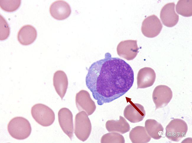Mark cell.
<instances>
[{
    "instance_id": "cell-17",
    "label": "cell",
    "mask_w": 192,
    "mask_h": 143,
    "mask_svg": "<svg viewBox=\"0 0 192 143\" xmlns=\"http://www.w3.org/2000/svg\"><path fill=\"white\" fill-rule=\"evenodd\" d=\"M107 130L109 132H118L124 134L130 130L129 124L122 116H120L119 120L108 121L105 124Z\"/></svg>"
},
{
    "instance_id": "cell-7",
    "label": "cell",
    "mask_w": 192,
    "mask_h": 143,
    "mask_svg": "<svg viewBox=\"0 0 192 143\" xmlns=\"http://www.w3.org/2000/svg\"><path fill=\"white\" fill-rule=\"evenodd\" d=\"M172 97V91L168 86L160 85L156 87L152 95V99L156 106L155 110L167 105Z\"/></svg>"
},
{
    "instance_id": "cell-21",
    "label": "cell",
    "mask_w": 192,
    "mask_h": 143,
    "mask_svg": "<svg viewBox=\"0 0 192 143\" xmlns=\"http://www.w3.org/2000/svg\"><path fill=\"white\" fill-rule=\"evenodd\" d=\"M101 142L124 143L125 140L122 135L117 133L111 132L104 135L101 138Z\"/></svg>"
},
{
    "instance_id": "cell-15",
    "label": "cell",
    "mask_w": 192,
    "mask_h": 143,
    "mask_svg": "<svg viewBox=\"0 0 192 143\" xmlns=\"http://www.w3.org/2000/svg\"><path fill=\"white\" fill-rule=\"evenodd\" d=\"M37 37V31L31 25H25L19 30L17 34V39L19 43L24 46L32 43Z\"/></svg>"
},
{
    "instance_id": "cell-11",
    "label": "cell",
    "mask_w": 192,
    "mask_h": 143,
    "mask_svg": "<svg viewBox=\"0 0 192 143\" xmlns=\"http://www.w3.org/2000/svg\"><path fill=\"white\" fill-rule=\"evenodd\" d=\"M51 15L55 19L63 20L70 15L71 9L69 4L65 1L57 0L52 3L49 8Z\"/></svg>"
},
{
    "instance_id": "cell-2",
    "label": "cell",
    "mask_w": 192,
    "mask_h": 143,
    "mask_svg": "<svg viewBox=\"0 0 192 143\" xmlns=\"http://www.w3.org/2000/svg\"><path fill=\"white\" fill-rule=\"evenodd\" d=\"M7 130L13 138L23 140L29 136L32 128L27 120L22 117H16L9 121L7 125Z\"/></svg>"
},
{
    "instance_id": "cell-20",
    "label": "cell",
    "mask_w": 192,
    "mask_h": 143,
    "mask_svg": "<svg viewBox=\"0 0 192 143\" xmlns=\"http://www.w3.org/2000/svg\"><path fill=\"white\" fill-rule=\"evenodd\" d=\"M177 13L185 17H191L192 15V1L179 0L176 6Z\"/></svg>"
},
{
    "instance_id": "cell-10",
    "label": "cell",
    "mask_w": 192,
    "mask_h": 143,
    "mask_svg": "<svg viewBox=\"0 0 192 143\" xmlns=\"http://www.w3.org/2000/svg\"><path fill=\"white\" fill-rule=\"evenodd\" d=\"M58 122L62 130L71 140L73 136V115L68 108H61L58 113Z\"/></svg>"
},
{
    "instance_id": "cell-8",
    "label": "cell",
    "mask_w": 192,
    "mask_h": 143,
    "mask_svg": "<svg viewBox=\"0 0 192 143\" xmlns=\"http://www.w3.org/2000/svg\"><path fill=\"white\" fill-rule=\"evenodd\" d=\"M136 40H127L121 41L117 48L118 55L130 61L134 59L138 53L139 48Z\"/></svg>"
},
{
    "instance_id": "cell-19",
    "label": "cell",
    "mask_w": 192,
    "mask_h": 143,
    "mask_svg": "<svg viewBox=\"0 0 192 143\" xmlns=\"http://www.w3.org/2000/svg\"><path fill=\"white\" fill-rule=\"evenodd\" d=\"M129 137L133 143H148L151 139V137L145 127L141 126H137L133 128L130 132Z\"/></svg>"
},
{
    "instance_id": "cell-14",
    "label": "cell",
    "mask_w": 192,
    "mask_h": 143,
    "mask_svg": "<svg viewBox=\"0 0 192 143\" xmlns=\"http://www.w3.org/2000/svg\"><path fill=\"white\" fill-rule=\"evenodd\" d=\"M156 74L152 68L145 67L139 71L137 76V89L145 88L152 86L155 82Z\"/></svg>"
},
{
    "instance_id": "cell-5",
    "label": "cell",
    "mask_w": 192,
    "mask_h": 143,
    "mask_svg": "<svg viewBox=\"0 0 192 143\" xmlns=\"http://www.w3.org/2000/svg\"><path fill=\"white\" fill-rule=\"evenodd\" d=\"M188 130L186 123L179 118L172 120L165 128V136L169 140L178 142L185 137Z\"/></svg>"
},
{
    "instance_id": "cell-23",
    "label": "cell",
    "mask_w": 192,
    "mask_h": 143,
    "mask_svg": "<svg viewBox=\"0 0 192 143\" xmlns=\"http://www.w3.org/2000/svg\"><path fill=\"white\" fill-rule=\"evenodd\" d=\"M0 16V40H3L9 37L10 34V28L5 19L1 15Z\"/></svg>"
},
{
    "instance_id": "cell-4",
    "label": "cell",
    "mask_w": 192,
    "mask_h": 143,
    "mask_svg": "<svg viewBox=\"0 0 192 143\" xmlns=\"http://www.w3.org/2000/svg\"><path fill=\"white\" fill-rule=\"evenodd\" d=\"M88 115L84 111L78 113L75 118L74 133L80 140L84 142L89 137L92 125Z\"/></svg>"
},
{
    "instance_id": "cell-22",
    "label": "cell",
    "mask_w": 192,
    "mask_h": 143,
    "mask_svg": "<svg viewBox=\"0 0 192 143\" xmlns=\"http://www.w3.org/2000/svg\"><path fill=\"white\" fill-rule=\"evenodd\" d=\"M20 0H1L0 6L3 10L8 12H14L17 10L21 4Z\"/></svg>"
},
{
    "instance_id": "cell-6",
    "label": "cell",
    "mask_w": 192,
    "mask_h": 143,
    "mask_svg": "<svg viewBox=\"0 0 192 143\" xmlns=\"http://www.w3.org/2000/svg\"><path fill=\"white\" fill-rule=\"evenodd\" d=\"M162 25L157 16L154 14L145 18L142 22L141 31L143 35L153 38L158 35L161 31Z\"/></svg>"
},
{
    "instance_id": "cell-9",
    "label": "cell",
    "mask_w": 192,
    "mask_h": 143,
    "mask_svg": "<svg viewBox=\"0 0 192 143\" xmlns=\"http://www.w3.org/2000/svg\"><path fill=\"white\" fill-rule=\"evenodd\" d=\"M75 101L78 110L85 111L88 116L92 114L96 109L95 102L91 99L89 93L85 90H81L76 94Z\"/></svg>"
},
{
    "instance_id": "cell-12",
    "label": "cell",
    "mask_w": 192,
    "mask_h": 143,
    "mask_svg": "<svg viewBox=\"0 0 192 143\" xmlns=\"http://www.w3.org/2000/svg\"><path fill=\"white\" fill-rule=\"evenodd\" d=\"M175 4L174 2L165 4L162 8L160 18L163 24L168 27L176 25L179 20V16L175 11Z\"/></svg>"
},
{
    "instance_id": "cell-13",
    "label": "cell",
    "mask_w": 192,
    "mask_h": 143,
    "mask_svg": "<svg viewBox=\"0 0 192 143\" xmlns=\"http://www.w3.org/2000/svg\"><path fill=\"white\" fill-rule=\"evenodd\" d=\"M146 114L144 107L139 103H131L125 108L124 117L131 122L136 123L143 119Z\"/></svg>"
},
{
    "instance_id": "cell-1",
    "label": "cell",
    "mask_w": 192,
    "mask_h": 143,
    "mask_svg": "<svg viewBox=\"0 0 192 143\" xmlns=\"http://www.w3.org/2000/svg\"><path fill=\"white\" fill-rule=\"evenodd\" d=\"M134 72L123 60L109 53L92 63L86 76V84L98 105L109 103L123 95L134 82Z\"/></svg>"
},
{
    "instance_id": "cell-18",
    "label": "cell",
    "mask_w": 192,
    "mask_h": 143,
    "mask_svg": "<svg viewBox=\"0 0 192 143\" xmlns=\"http://www.w3.org/2000/svg\"><path fill=\"white\" fill-rule=\"evenodd\" d=\"M145 127L149 136L155 139H160L164 133L162 125L154 119L147 120L145 123Z\"/></svg>"
},
{
    "instance_id": "cell-3",
    "label": "cell",
    "mask_w": 192,
    "mask_h": 143,
    "mask_svg": "<svg viewBox=\"0 0 192 143\" xmlns=\"http://www.w3.org/2000/svg\"><path fill=\"white\" fill-rule=\"evenodd\" d=\"M31 113L35 121L43 126H50L55 119L53 111L48 106L41 103L34 105L31 108Z\"/></svg>"
},
{
    "instance_id": "cell-16",
    "label": "cell",
    "mask_w": 192,
    "mask_h": 143,
    "mask_svg": "<svg viewBox=\"0 0 192 143\" xmlns=\"http://www.w3.org/2000/svg\"><path fill=\"white\" fill-rule=\"evenodd\" d=\"M53 82L56 91L62 99L68 86V79L66 74L62 70L56 71L54 74Z\"/></svg>"
}]
</instances>
